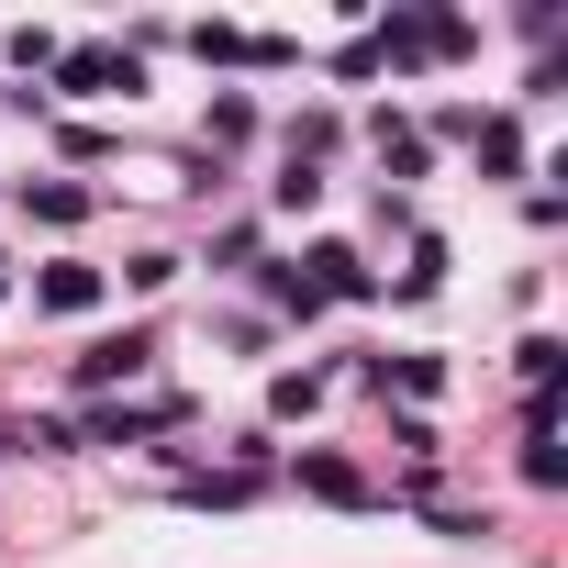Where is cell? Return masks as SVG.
<instances>
[{
  "label": "cell",
  "instance_id": "6da1fadb",
  "mask_svg": "<svg viewBox=\"0 0 568 568\" xmlns=\"http://www.w3.org/2000/svg\"><path fill=\"white\" fill-rule=\"evenodd\" d=\"M145 357H156L145 335H112V346H90V357H79V390H112V379H134Z\"/></svg>",
  "mask_w": 568,
  "mask_h": 568
},
{
  "label": "cell",
  "instance_id": "8992f818",
  "mask_svg": "<svg viewBox=\"0 0 568 568\" xmlns=\"http://www.w3.org/2000/svg\"><path fill=\"white\" fill-rule=\"evenodd\" d=\"M34 212H45V223H79V212H90V190H68V179H45V190H34Z\"/></svg>",
  "mask_w": 568,
  "mask_h": 568
},
{
  "label": "cell",
  "instance_id": "3957f363",
  "mask_svg": "<svg viewBox=\"0 0 568 568\" xmlns=\"http://www.w3.org/2000/svg\"><path fill=\"white\" fill-rule=\"evenodd\" d=\"M112 79L134 90V57H112V45H79V57H68V90H112Z\"/></svg>",
  "mask_w": 568,
  "mask_h": 568
},
{
  "label": "cell",
  "instance_id": "52a82bcc",
  "mask_svg": "<svg viewBox=\"0 0 568 568\" xmlns=\"http://www.w3.org/2000/svg\"><path fill=\"white\" fill-rule=\"evenodd\" d=\"M524 479H535V490H557V479H568V457H557V435H535V446H524Z\"/></svg>",
  "mask_w": 568,
  "mask_h": 568
},
{
  "label": "cell",
  "instance_id": "7a4b0ae2",
  "mask_svg": "<svg viewBox=\"0 0 568 568\" xmlns=\"http://www.w3.org/2000/svg\"><path fill=\"white\" fill-rule=\"evenodd\" d=\"M34 302H45V313H90V302H101V267H79V256L45 267V278H34Z\"/></svg>",
  "mask_w": 568,
  "mask_h": 568
},
{
  "label": "cell",
  "instance_id": "5b68a950",
  "mask_svg": "<svg viewBox=\"0 0 568 568\" xmlns=\"http://www.w3.org/2000/svg\"><path fill=\"white\" fill-rule=\"evenodd\" d=\"M302 479H313V490H324V501H368V479H357V468H346V457H302Z\"/></svg>",
  "mask_w": 568,
  "mask_h": 568
},
{
  "label": "cell",
  "instance_id": "277c9868",
  "mask_svg": "<svg viewBox=\"0 0 568 568\" xmlns=\"http://www.w3.org/2000/svg\"><path fill=\"white\" fill-rule=\"evenodd\" d=\"M313 267H324V278H313V291H346V302H368V267H357L346 245H313Z\"/></svg>",
  "mask_w": 568,
  "mask_h": 568
},
{
  "label": "cell",
  "instance_id": "ba28073f",
  "mask_svg": "<svg viewBox=\"0 0 568 568\" xmlns=\"http://www.w3.org/2000/svg\"><path fill=\"white\" fill-rule=\"evenodd\" d=\"M0 291H12V256H0Z\"/></svg>",
  "mask_w": 568,
  "mask_h": 568
}]
</instances>
